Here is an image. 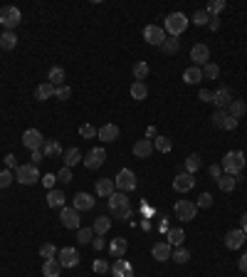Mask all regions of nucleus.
Returning <instances> with one entry per match:
<instances>
[{
    "instance_id": "f257e3e1",
    "label": "nucleus",
    "mask_w": 247,
    "mask_h": 277,
    "mask_svg": "<svg viewBox=\"0 0 247 277\" xmlns=\"http://www.w3.org/2000/svg\"><path fill=\"white\" fill-rule=\"evenodd\" d=\"M109 215H112V218H119V220L131 218V206H128L126 193H122V191H114V193L109 196Z\"/></svg>"
},
{
    "instance_id": "f03ea898",
    "label": "nucleus",
    "mask_w": 247,
    "mask_h": 277,
    "mask_svg": "<svg viewBox=\"0 0 247 277\" xmlns=\"http://www.w3.org/2000/svg\"><path fill=\"white\" fill-rule=\"evenodd\" d=\"M188 22H190V20L185 17L183 12H171V15L166 17V22H163V30H166L168 37H178L181 32H185Z\"/></svg>"
},
{
    "instance_id": "7ed1b4c3",
    "label": "nucleus",
    "mask_w": 247,
    "mask_h": 277,
    "mask_svg": "<svg viewBox=\"0 0 247 277\" xmlns=\"http://www.w3.org/2000/svg\"><path fill=\"white\" fill-rule=\"evenodd\" d=\"M245 168V153L243 151H228L223 158V171L230 176H238Z\"/></svg>"
},
{
    "instance_id": "20e7f679",
    "label": "nucleus",
    "mask_w": 247,
    "mask_h": 277,
    "mask_svg": "<svg viewBox=\"0 0 247 277\" xmlns=\"http://www.w3.org/2000/svg\"><path fill=\"white\" fill-rule=\"evenodd\" d=\"M40 178H42V176H40L37 166H32V163H20V166L15 168V181L22 183V186H32V183H37Z\"/></svg>"
},
{
    "instance_id": "39448f33",
    "label": "nucleus",
    "mask_w": 247,
    "mask_h": 277,
    "mask_svg": "<svg viewBox=\"0 0 247 277\" xmlns=\"http://www.w3.org/2000/svg\"><path fill=\"white\" fill-rule=\"evenodd\" d=\"M114 186H117V191H122V193H131V191H136V186H138L136 173H133L131 168H122V171L117 173V178H114Z\"/></svg>"
},
{
    "instance_id": "423d86ee",
    "label": "nucleus",
    "mask_w": 247,
    "mask_h": 277,
    "mask_svg": "<svg viewBox=\"0 0 247 277\" xmlns=\"http://www.w3.org/2000/svg\"><path fill=\"white\" fill-rule=\"evenodd\" d=\"M20 20H22V15H20V10H17L15 5L0 7V25H2L5 30H15V27L20 25Z\"/></svg>"
},
{
    "instance_id": "0eeeda50",
    "label": "nucleus",
    "mask_w": 247,
    "mask_h": 277,
    "mask_svg": "<svg viewBox=\"0 0 247 277\" xmlns=\"http://www.w3.org/2000/svg\"><path fill=\"white\" fill-rule=\"evenodd\" d=\"M210 119H213V127H215V129H223V132H233V129L238 127V119H233L225 109H215Z\"/></svg>"
},
{
    "instance_id": "6e6552de",
    "label": "nucleus",
    "mask_w": 247,
    "mask_h": 277,
    "mask_svg": "<svg viewBox=\"0 0 247 277\" xmlns=\"http://www.w3.org/2000/svg\"><path fill=\"white\" fill-rule=\"evenodd\" d=\"M166 37H168V35H166V30H163L161 25H146V27H143V40H146L148 45H153V47H161Z\"/></svg>"
},
{
    "instance_id": "1a4fd4ad",
    "label": "nucleus",
    "mask_w": 247,
    "mask_h": 277,
    "mask_svg": "<svg viewBox=\"0 0 247 277\" xmlns=\"http://www.w3.org/2000/svg\"><path fill=\"white\" fill-rule=\"evenodd\" d=\"M104 161H107V151H104V146H97V148H92V151L84 156V168L97 171V168L104 166Z\"/></svg>"
},
{
    "instance_id": "9d476101",
    "label": "nucleus",
    "mask_w": 247,
    "mask_h": 277,
    "mask_svg": "<svg viewBox=\"0 0 247 277\" xmlns=\"http://www.w3.org/2000/svg\"><path fill=\"white\" fill-rule=\"evenodd\" d=\"M190 60H193L195 67H205V65L210 62V50H208V45H203V42L193 45V47H190Z\"/></svg>"
},
{
    "instance_id": "9b49d317",
    "label": "nucleus",
    "mask_w": 247,
    "mask_h": 277,
    "mask_svg": "<svg viewBox=\"0 0 247 277\" xmlns=\"http://www.w3.org/2000/svg\"><path fill=\"white\" fill-rule=\"evenodd\" d=\"M57 260H60V265L64 270L77 268L79 265V250L77 248H62L60 253H57Z\"/></svg>"
},
{
    "instance_id": "f8f14e48",
    "label": "nucleus",
    "mask_w": 247,
    "mask_h": 277,
    "mask_svg": "<svg viewBox=\"0 0 247 277\" xmlns=\"http://www.w3.org/2000/svg\"><path fill=\"white\" fill-rule=\"evenodd\" d=\"M173 213H176V218H178V220L188 223V220H193V218H195L198 208H195V203H190V201H178V203L173 206Z\"/></svg>"
},
{
    "instance_id": "ddd939ff",
    "label": "nucleus",
    "mask_w": 247,
    "mask_h": 277,
    "mask_svg": "<svg viewBox=\"0 0 247 277\" xmlns=\"http://www.w3.org/2000/svg\"><path fill=\"white\" fill-rule=\"evenodd\" d=\"M42 143H45V137L37 129H25V134H22V146L25 148L37 151V148H42Z\"/></svg>"
},
{
    "instance_id": "4468645a",
    "label": "nucleus",
    "mask_w": 247,
    "mask_h": 277,
    "mask_svg": "<svg viewBox=\"0 0 247 277\" xmlns=\"http://www.w3.org/2000/svg\"><path fill=\"white\" fill-rule=\"evenodd\" d=\"M60 220L64 228H69V230H79V210H74V208H62L60 213Z\"/></svg>"
},
{
    "instance_id": "2eb2a0df",
    "label": "nucleus",
    "mask_w": 247,
    "mask_h": 277,
    "mask_svg": "<svg viewBox=\"0 0 247 277\" xmlns=\"http://www.w3.org/2000/svg\"><path fill=\"white\" fill-rule=\"evenodd\" d=\"M230 102H233V89H230V87H220V89L213 92V104H215L218 109H228Z\"/></svg>"
},
{
    "instance_id": "dca6fc26",
    "label": "nucleus",
    "mask_w": 247,
    "mask_h": 277,
    "mask_svg": "<svg viewBox=\"0 0 247 277\" xmlns=\"http://www.w3.org/2000/svg\"><path fill=\"white\" fill-rule=\"evenodd\" d=\"M245 240H247L245 230H240V228H238V230H230V233L225 235V248H228V250H240Z\"/></svg>"
},
{
    "instance_id": "f3484780",
    "label": "nucleus",
    "mask_w": 247,
    "mask_h": 277,
    "mask_svg": "<svg viewBox=\"0 0 247 277\" xmlns=\"http://www.w3.org/2000/svg\"><path fill=\"white\" fill-rule=\"evenodd\" d=\"M193 186H195L193 173H178V176L173 178V188H176L178 193H188V191H193Z\"/></svg>"
},
{
    "instance_id": "a211bd4d",
    "label": "nucleus",
    "mask_w": 247,
    "mask_h": 277,
    "mask_svg": "<svg viewBox=\"0 0 247 277\" xmlns=\"http://www.w3.org/2000/svg\"><path fill=\"white\" fill-rule=\"evenodd\" d=\"M72 203H74V206H72L74 210H79V213H82V210H92L97 201H94V196H89L87 191H82V193H77V196L72 198Z\"/></svg>"
},
{
    "instance_id": "6ab92c4d",
    "label": "nucleus",
    "mask_w": 247,
    "mask_h": 277,
    "mask_svg": "<svg viewBox=\"0 0 247 277\" xmlns=\"http://www.w3.org/2000/svg\"><path fill=\"white\" fill-rule=\"evenodd\" d=\"M131 151H133L136 158H148V156L153 153V141H151V138H138Z\"/></svg>"
},
{
    "instance_id": "aec40b11",
    "label": "nucleus",
    "mask_w": 247,
    "mask_h": 277,
    "mask_svg": "<svg viewBox=\"0 0 247 277\" xmlns=\"http://www.w3.org/2000/svg\"><path fill=\"white\" fill-rule=\"evenodd\" d=\"M94 191H97V196H99V198H109V196L117 191V186H114V181H112V178H97Z\"/></svg>"
},
{
    "instance_id": "412c9836",
    "label": "nucleus",
    "mask_w": 247,
    "mask_h": 277,
    "mask_svg": "<svg viewBox=\"0 0 247 277\" xmlns=\"http://www.w3.org/2000/svg\"><path fill=\"white\" fill-rule=\"evenodd\" d=\"M151 255H153V260H158V263H166V260H171V255H173V248H171L168 243H156V245L151 248Z\"/></svg>"
},
{
    "instance_id": "4be33fe9",
    "label": "nucleus",
    "mask_w": 247,
    "mask_h": 277,
    "mask_svg": "<svg viewBox=\"0 0 247 277\" xmlns=\"http://www.w3.org/2000/svg\"><path fill=\"white\" fill-rule=\"evenodd\" d=\"M112 275L114 277H133V265L128 263V260H114V265H112Z\"/></svg>"
},
{
    "instance_id": "5701e85b",
    "label": "nucleus",
    "mask_w": 247,
    "mask_h": 277,
    "mask_svg": "<svg viewBox=\"0 0 247 277\" xmlns=\"http://www.w3.org/2000/svg\"><path fill=\"white\" fill-rule=\"evenodd\" d=\"M97 137L102 138L104 143H112V141L119 138V127H117V124H104V127L97 132Z\"/></svg>"
},
{
    "instance_id": "b1692460",
    "label": "nucleus",
    "mask_w": 247,
    "mask_h": 277,
    "mask_svg": "<svg viewBox=\"0 0 247 277\" xmlns=\"http://www.w3.org/2000/svg\"><path fill=\"white\" fill-rule=\"evenodd\" d=\"M128 250V240L126 238H114L112 240V245H109V255L114 258V260H119V258H124V253Z\"/></svg>"
},
{
    "instance_id": "393cba45",
    "label": "nucleus",
    "mask_w": 247,
    "mask_h": 277,
    "mask_svg": "<svg viewBox=\"0 0 247 277\" xmlns=\"http://www.w3.org/2000/svg\"><path fill=\"white\" fill-rule=\"evenodd\" d=\"M42 153H45L47 158H55V156H62L64 151H62V146H60L57 138H45V143H42Z\"/></svg>"
},
{
    "instance_id": "a878e982",
    "label": "nucleus",
    "mask_w": 247,
    "mask_h": 277,
    "mask_svg": "<svg viewBox=\"0 0 247 277\" xmlns=\"http://www.w3.org/2000/svg\"><path fill=\"white\" fill-rule=\"evenodd\" d=\"M79 161H84L82 151H79L77 146H69V148L64 151V166H67V168H72V166H77Z\"/></svg>"
},
{
    "instance_id": "bb28decb",
    "label": "nucleus",
    "mask_w": 247,
    "mask_h": 277,
    "mask_svg": "<svg viewBox=\"0 0 247 277\" xmlns=\"http://www.w3.org/2000/svg\"><path fill=\"white\" fill-rule=\"evenodd\" d=\"M15 45H17V35L12 30H2V35H0V50L10 52V50H15Z\"/></svg>"
},
{
    "instance_id": "cd10ccee",
    "label": "nucleus",
    "mask_w": 247,
    "mask_h": 277,
    "mask_svg": "<svg viewBox=\"0 0 247 277\" xmlns=\"http://www.w3.org/2000/svg\"><path fill=\"white\" fill-rule=\"evenodd\" d=\"M183 82L185 84H200V82H203V69L190 65V67L183 72Z\"/></svg>"
},
{
    "instance_id": "c85d7f7f",
    "label": "nucleus",
    "mask_w": 247,
    "mask_h": 277,
    "mask_svg": "<svg viewBox=\"0 0 247 277\" xmlns=\"http://www.w3.org/2000/svg\"><path fill=\"white\" fill-rule=\"evenodd\" d=\"M62 273V265H60V260L57 258H52V260H45L42 263V275L45 277H60Z\"/></svg>"
},
{
    "instance_id": "c756f323",
    "label": "nucleus",
    "mask_w": 247,
    "mask_h": 277,
    "mask_svg": "<svg viewBox=\"0 0 247 277\" xmlns=\"http://www.w3.org/2000/svg\"><path fill=\"white\" fill-rule=\"evenodd\" d=\"M215 183H218V188H220V191L230 193V191H235V188H238V176H230V173H225V176H220Z\"/></svg>"
},
{
    "instance_id": "7c9ffc66",
    "label": "nucleus",
    "mask_w": 247,
    "mask_h": 277,
    "mask_svg": "<svg viewBox=\"0 0 247 277\" xmlns=\"http://www.w3.org/2000/svg\"><path fill=\"white\" fill-rule=\"evenodd\" d=\"M50 97H55V84H50V82L37 84V89H35V99L45 102V99H50Z\"/></svg>"
},
{
    "instance_id": "2f4dec72",
    "label": "nucleus",
    "mask_w": 247,
    "mask_h": 277,
    "mask_svg": "<svg viewBox=\"0 0 247 277\" xmlns=\"http://www.w3.org/2000/svg\"><path fill=\"white\" fill-rule=\"evenodd\" d=\"M109 228H112V218H109V215H99V218L94 220V225H92L94 235H104V233H109Z\"/></svg>"
},
{
    "instance_id": "473e14b6",
    "label": "nucleus",
    "mask_w": 247,
    "mask_h": 277,
    "mask_svg": "<svg viewBox=\"0 0 247 277\" xmlns=\"http://www.w3.org/2000/svg\"><path fill=\"white\" fill-rule=\"evenodd\" d=\"M225 112H228L233 119H240V117L247 112V104L243 102V99H233V102H230V107H228Z\"/></svg>"
},
{
    "instance_id": "72a5a7b5",
    "label": "nucleus",
    "mask_w": 247,
    "mask_h": 277,
    "mask_svg": "<svg viewBox=\"0 0 247 277\" xmlns=\"http://www.w3.org/2000/svg\"><path fill=\"white\" fill-rule=\"evenodd\" d=\"M47 206L50 208H64V191L52 188V191L47 193Z\"/></svg>"
},
{
    "instance_id": "f704fd0d",
    "label": "nucleus",
    "mask_w": 247,
    "mask_h": 277,
    "mask_svg": "<svg viewBox=\"0 0 247 277\" xmlns=\"http://www.w3.org/2000/svg\"><path fill=\"white\" fill-rule=\"evenodd\" d=\"M183 240H185L183 228H171V230H168V245H171V248H181Z\"/></svg>"
},
{
    "instance_id": "c9c22d12",
    "label": "nucleus",
    "mask_w": 247,
    "mask_h": 277,
    "mask_svg": "<svg viewBox=\"0 0 247 277\" xmlns=\"http://www.w3.org/2000/svg\"><path fill=\"white\" fill-rule=\"evenodd\" d=\"M131 97H133L136 102H143V99L148 97V87H146L143 82H133V84H131Z\"/></svg>"
},
{
    "instance_id": "e433bc0d",
    "label": "nucleus",
    "mask_w": 247,
    "mask_h": 277,
    "mask_svg": "<svg viewBox=\"0 0 247 277\" xmlns=\"http://www.w3.org/2000/svg\"><path fill=\"white\" fill-rule=\"evenodd\" d=\"M161 50H163V55H176V52L181 50L178 37H166V40H163V45H161Z\"/></svg>"
},
{
    "instance_id": "4c0bfd02",
    "label": "nucleus",
    "mask_w": 247,
    "mask_h": 277,
    "mask_svg": "<svg viewBox=\"0 0 247 277\" xmlns=\"http://www.w3.org/2000/svg\"><path fill=\"white\" fill-rule=\"evenodd\" d=\"M153 148L161 151V153H168V151L173 148V141H171L168 137H156L153 138Z\"/></svg>"
},
{
    "instance_id": "58836bf2",
    "label": "nucleus",
    "mask_w": 247,
    "mask_h": 277,
    "mask_svg": "<svg viewBox=\"0 0 247 277\" xmlns=\"http://www.w3.org/2000/svg\"><path fill=\"white\" fill-rule=\"evenodd\" d=\"M47 82H50V84H55V87H62V84H64V69H62V67H52V69H50V74H47Z\"/></svg>"
},
{
    "instance_id": "ea45409f",
    "label": "nucleus",
    "mask_w": 247,
    "mask_h": 277,
    "mask_svg": "<svg viewBox=\"0 0 247 277\" xmlns=\"http://www.w3.org/2000/svg\"><path fill=\"white\" fill-rule=\"evenodd\" d=\"M200 163H203V161H200V156H198V153H190V156L185 158V163H183L185 173H195V171L200 168Z\"/></svg>"
},
{
    "instance_id": "a19ab883",
    "label": "nucleus",
    "mask_w": 247,
    "mask_h": 277,
    "mask_svg": "<svg viewBox=\"0 0 247 277\" xmlns=\"http://www.w3.org/2000/svg\"><path fill=\"white\" fill-rule=\"evenodd\" d=\"M228 5H225V0H213V2H208V7H205V12L210 15V17H218L223 10H225Z\"/></svg>"
},
{
    "instance_id": "79ce46f5",
    "label": "nucleus",
    "mask_w": 247,
    "mask_h": 277,
    "mask_svg": "<svg viewBox=\"0 0 247 277\" xmlns=\"http://www.w3.org/2000/svg\"><path fill=\"white\" fill-rule=\"evenodd\" d=\"M94 240V230L92 228H79L77 230V243L79 245H87V243H92Z\"/></svg>"
},
{
    "instance_id": "37998d69",
    "label": "nucleus",
    "mask_w": 247,
    "mask_h": 277,
    "mask_svg": "<svg viewBox=\"0 0 247 277\" xmlns=\"http://www.w3.org/2000/svg\"><path fill=\"white\" fill-rule=\"evenodd\" d=\"M57 253H60V250H57L52 243H42V245H40V258H45V260H52Z\"/></svg>"
},
{
    "instance_id": "c03bdc74",
    "label": "nucleus",
    "mask_w": 247,
    "mask_h": 277,
    "mask_svg": "<svg viewBox=\"0 0 247 277\" xmlns=\"http://www.w3.org/2000/svg\"><path fill=\"white\" fill-rule=\"evenodd\" d=\"M146 77H148V65H146V62H136V65H133V79H136V82H143Z\"/></svg>"
},
{
    "instance_id": "a18cd8bd",
    "label": "nucleus",
    "mask_w": 247,
    "mask_h": 277,
    "mask_svg": "<svg viewBox=\"0 0 247 277\" xmlns=\"http://www.w3.org/2000/svg\"><path fill=\"white\" fill-rule=\"evenodd\" d=\"M171 260H176L178 265H185V263L190 260V253H188V250H185L183 245H181V248H176V250H173V255H171Z\"/></svg>"
},
{
    "instance_id": "49530a36",
    "label": "nucleus",
    "mask_w": 247,
    "mask_h": 277,
    "mask_svg": "<svg viewBox=\"0 0 247 277\" xmlns=\"http://www.w3.org/2000/svg\"><path fill=\"white\" fill-rule=\"evenodd\" d=\"M203 69V79H218V74H220V67L215 65V62H208Z\"/></svg>"
},
{
    "instance_id": "de8ad7c7",
    "label": "nucleus",
    "mask_w": 247,
    "mask_h": 277,
    "mask_svg": "<svg viewBox=\"0 0 247 277\" xmlns=\"http://www.w3.org/2000/svg\"><path fill=\"white\" fill-rule=\"evenodd\" d=\"M12 181H15V171H7V168L0 171V188H7Z\"/></svg>"
},
{
    "instance_id": "09e8293b",
    "label": "nucleus",
    "mask_w": 247,
    "mask_h": 277,
    "mask_svg": "<svg viewBox=\"0 0 247 277\" xmlns=\"http://www.w3.org/2000/svg\"><path fill=\"white\" fill-rule=\"evenodd\" d=\"M97 132H99V129H94L92 124H82V127H79V137L82 138H94Z\"/></svg>"
},
{
    "instance_id": "8fccbe9b",
    "label": "nucleus",
    "mask_w": 247,
    "mask_h": 277,
    "mask_svg": "<svg viewBox=\"0 0 247 277\" xmlns=\"http://www.w3.org/2000/svg\"><path fill=\"white\" fill-rule=\"evenodd\" d=\"M193 22H195V25H208V22H210V15H208L205 10H195Z\"/></svg>"
},
{
    "instance_id": "3c124183",
    "label": "nucleus",
    "mask_w": 247,
    "mask_h": 277,
    "mask_svg": "<svg viewBox=\"0 0 247 277\" xmlns=\"http://www.w3.org/2000/svg\"><path fill=\"white\" fill-rule=\"evenodd\" d=\"M92 268H94V273H97V275H104V273H109V270H112V265H109L107 260H94V265H92Z\"/></svg>"
},
{
    "instance_id": "603ef678",
    "label": "nucleus",
    "mask_w": 247,
    "mask_h": 277,
    "mask_svg": "<svg viewBox=\"0 0 247 277\" xmlns=\"http://www.w3.org/2000/svg\"><path fill=\"white\" fill-rule=\"evenodd\" d=\"M213 206V196L210 193H200L198 201H195V208H210Z\"/></svg>"
},
{
    "instance_id": "864d4df0",
    "label": "nucleus",
    "mask_w": 247,
    "mask_h": 277,
    "mask_svg": "<svg viewBox=\"0 0 247 277\" xmlns=\"http://www.w3.org/2000/svg\"><path fill=\"white\" fill-rule=\"evenodd\" d=\"M69 94H72V89L67 87V84H62V87H55V97L62 99V102H67L69 99Z\"/></svg>"
},
{
    "instance_id": "5fc2aeb1",
    "label": "nucleus",
    "mask_w": 247,
    "mask_h": 277,
    "mask_svg": "<svg viewBox=\"0 0 247 277\" xmlns=\"http://www.w3.org/2000/svg\"><path fill=\"white\" fill-rule=\"evenodd\" d=\"M57 181H60V183H64V186H67V183L72 181V168H67V166H62V168H60V173H57Z\"/></svg>"
},
{
    "instance_id": "6e6d98bb",
    "label": "nucleus",
    "mask_w": 247,
    "mask_h": 277,
    "mask_svg": "<svg viewBox=\"0 0 247 277\" xmlns=\"http://www.w3.org/2000/svg\"><path fill=\"white\" fill-rule=\"evenodd\" d=\"M40 181L45 183V188H50V191H52V188H55V183H57V173H45Z\"/></svg>"
},
{
    "instance_id": "4d7b16f0",
    "label": "nucleus",
    "mask_w": 247,
    "mask_h": 277,
    "mask_svg": "<svg viewBox=\"0 0 247 277\" xmlns=\"http://www.w3.org/2000/svg\"><path fill=\"white\" fill-rule=\"evenodd\" d=\"M5 166H7V171H15L20 163H17V158H15V153H7L5 156Z\"/></svg>"
},
{
    "instance_id": "13d9d810",
    "label": "nucleus",
    "mask_w": 247,
    "mask_h": 277,
    "mask_svg": "<svg viewBox=\"0 0 247 277\" xmlns=\"http://www.w3.org/2000/svg\"><path fill=\"white\" fill-rule=\"evenodd\" d=\"M30 158H32V161H30L32 166H40V163H42V158H45V153H42V148H37V151H32V156H30Z\"/></svg>"
},
{
    "instance_id": "bf43d9fd",
    "label": "nucleus",
    "mask_w": 247,
    "mask_h": 277,
    "mask_svg": "<svg viewBox=\"0 0 247 277\" xmlns=\"http://www.w3.org/2000/svg\"><path fill=\"white\" fill-rule=\"evenodd\" d=\"M198 99H200V102H213V92H210V89H200V92H198Z\"/></svg>"
},
{
    "instance_id": "052dcab7",
    "label": "nucleus",
    "mask_w": 247,
    "mask_h": 277,
    "mask_svg": "<svg viewBox=\"0 0 247 277\" xmlns=\"http://www.w3.org/2000/svg\"><path fill=\"white\" fill-rule=\"evenodd\" d=\"M208 173H210V176H213V178H215V181H218V178H220V176H223V168H220V166H218V163H213V166H210V168H208Z\"/></svg>"
},
{
    "instance_id": "680f3d73",
    "label": "nucleus",
    "mask_w": 247,
    "mask_h": 277,
    "mask_svg": "<svg viewBox=\"0 0 247 277\" xmlns=\"http://www.w3.org/2000/svg\"><path fill=\"white\" fill-rule=\"evenodd\" d=\"M208 27H210V30L215 32V30L220 27V17H210V22H208Z\"/></svg>"
},
{
    "instance_id": "e2e57ef3",
    "label": "nucleus",
    "mask_w": 247,
    "mask_h": 277,
    "mask_svg": "<svg viewBox=\"0 0 247 277\" xmlns=\"http://www.w3.org/2000/svg\"><path fill=\"white\" fill-rule=\"evenodd\" d=\"M92 245H94V250H102V248H104V240H102V238H94Z\"/></svg>"
},
{
    "instance_id": "0e129e2a",
    "label": "nucleus",
    "mask_w": 247,
    "mask_h": 277,
    "mask_svg": "<svg viewBox=\"0 0 247 277\" xmlns=\"http://www.w3.org/2000/svg\"><path fill=\"white\" fill-rule=\"evenodd\" d=\"M238 265H240V270H243V273H247V253L240 258V263H238Z\"/></svg>"
},
{
    "instance_id": "69168bd1",
    "label": "nucleus",
    "mask_w": 247,
    "mask_h": 277,
    "mask_svg": "<svg viewBox=\"0 0 247 277\" xmlns=\"http://www.w3.org/2000/svg\"><path fill=\"white\" fill-rule=\"evenodd\" d=\"M240 230H245V233H247V213L243 215V228H240Z\"/></svg>"
}]
</instances>
